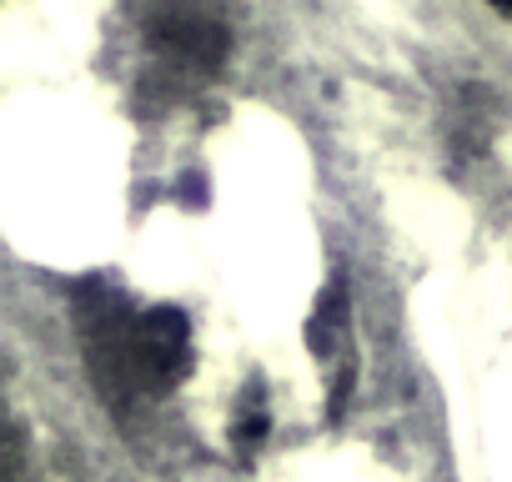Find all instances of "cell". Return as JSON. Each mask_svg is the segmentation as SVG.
Instances as JSON below:
<instances>
[{"label":"cell","mask_w":512,"mask_h":482,"mask_svg":"<svg viewBox=\"0 0 512 482\" xmlns=\"http://www.w3.org/2000/svg\"><path fill=\"white\" fill-rule=\"evenodd\" d=\"M81 342L96 382L126 412L166 402L191 372L186 317L176 307H141L106 282L81 292Z\"/></svg>","instance_id":"6da1fadb"},{"label":"cell","mask_w":512,"mask_h":482,"mask_svg":"<svg viewBox=\"0 0 512 482\" xmlns=\"http://www.w3.org/2000/svg\"><path fill=\"white\" fill-rule=\"evenodd\" d=\"M487 6H497L502 16H512V0H487Z\"/></svg>","instance_id":"3957f363"},{"label":"cell","mask_w":512,"mask_h":482,"mask_svg":"<svg viewBox=\"0 0 512 482\" xmlns=\"http://www.w3.org/2000/svg\"><path fill=\"white\" fill-rule=\"evenodd\" d=\"M136 71L156 96L211 86L231 56L236 26L226 0H121Z\"/></svg>","instance_id":"7a4b0ae2"}]
</instances>
